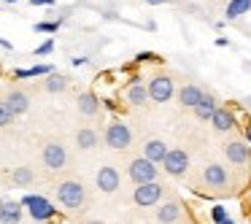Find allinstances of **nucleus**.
I'll return each mask as SVG.
<instances>
[{"label": "nucleus", "mask_w": 251, "mask_h": 224, "mask_svg": "<svg viewBox=\"0 0 251 224\" xmlns=\"http://www.w3.org/2000/svg\"><path fill=\"white\" fill-rule=\"evenodd\" d=\"M54 197L57 202H60L62 208H68V211H81V208H87L89 202V192L87 186H84L81 178H62L54 184Z\"/></svg>", "instance_id": "f257e3e1"}, {"label": "nucleus", "mask_w": 251, "mask_h": 224, "mask_svg": "<svg viewBox=\"0 0 251 224\" xmlns=\"http://www.w3.org/2000/svg\"><path fill=\"white\" fill-rule=\"evenodd\" d=\"M41 159H44V165L49 170H54V173L65 170L68 162H71V154H68L65 141H62V138H46L44 146H41Z\"/></svg>", "instance_id": "f03ea898"}, {"label": "nucleus", "mask_w": 251, "mask_h": 224, "mask_svg": "<svg viewBox=\"0 0 251 224\" xmlns=\"http://www.w3.org/2000/svg\"><path fill=\"white\" fill-rule=\"evenodd\" d=\"M103 143L108 149H114V151H127V149L132 146L130 124H125V122H119V119L108 122V127H105V132H103Z\"/></svg>", "instance_id": "7ed1b4c3"}, {"label": "nucleus", "mask_w": 251, "mask_h": 224, "mask_svg": "<svg viewBox=\"0 0 251 224\" xmlns=\"http://www.w3.org/2000/svg\"><path fill=\"white\" fill-rule=\"evenodd\" d=\"M127 178L132 181V184H149V181H159V168L157 162H151L149 157H135L127 162Z\"/></svg>", "instance_id": "20e7f679"}, {"label": "nucleus", "mask_w": 251, "mask_h": 224, "mask_svg": "<svg viewBox=\"0 0 251 224\" xmlns=\"http://www.w3.org/2000/svg\"><path fill=\"white\" fill-rule=\"evenodd\" d=\"M165 197V184L159 181H149V184H138L132 189V202L138 208H157Z\"/></svg>", "instance_id": "39448f33"}, {"label": "nucleus", "mask_w": 251, "mask_h": 224, "mask_svg": "<svg viewBox=\"0 0 251 224\" xmlns=\"http://www.w3.org/2000/svg\"><path fill=\"white\" fill-rule=\"evenodd\" d=\"M202 181L211 192H219V195H229V173L224 165L219 162H208L202 168Z\"/></svg>", "instance_id": "423d86ee"}, {"label": "nucleus", "mask_w": 251, "mask_h": 224, "mask_svg": "<svg viewBox=\"0 0 251 224\" xmlns=\"http://www.w3.org/2000/svg\"><path fill=\"white\" fill-rule=\"evenodd\" d=\"M149 95H151L154 103H170V98L176 95V81L173 76H168V73H154L151 78H149Z\"/></svg>", "instance_id": "0eeeda50"}, {"label": "nucleus", "mask_w": 251, "mask_h": 224, "mask_svg": "<svg viewBox=\"0 0 251 224\" xmlns=\"http://www.w3.org/2000/svg\"><path fill=\"white\" fill-rule=\"evenodd\" d=\"M181 216H184V205H181L178 197H168V200L159 202L157 211H154L157 224H178Z\"/></svg>", "instance_id": "6e6552de"}, {"label": "nucleus", "mask_w": 251, "mask_h": 224, "mask_svg": "<svg viewBox=\"0 0 251 224\" xmlns=\"http://www.w3.org/2000/svg\"><path fill=\"white\" fill-rule=\"evenodd\" d=\"M162 165H165L162 170L170 178H181V175H186V170H189V154H186L184 149H170Z\"/></svg>", "instance_id": "1a4fd4ad"}, {"label": "nucleus", "mask_w": 251, "mask_h": 224, "mask_svg": "<svg viewBox=\"0 0 251 224\" xmlns=\"http://www.w3.org/2000/svg\"><path fill=\"white\" fill-rule=\"evenodd\" d=\"M222 151H224V159H227L229 165H249V159H251V143L232 138V141H227L222 146Z\"/></svg>", "instance_id": "9d476101"}, {"label": "nucleus", "mask_w": 251, "mask_h": 224, "mask_svg": "<svg viewBox=\"0 0 251 224\" xmlns=\"http://www.w3.org/2000/svg\"><path fill=\"white\" fill-rule=\"evenodd\" d=\"M95 184H98V189L103 192V195H114L122 186V175L114 165H103V168L95 173Z\"/></svg>", "instance_id": "9b49d317"}, {"label": "nucleus", "mask_w": 251, "mask_h": 224, "mask_svg": "<svg viewBox=\"0 0 251 224\" xmlns=\"http://www.w3.org/2000/svg\"><path fill=\"white\" fill-rule=\"evenodd\" d=\"M3 105H8L14 116H22L30 111V95L22 92V89H8V92L3 95Z\"/></svg>", "instance_id": "f8f14e48"}, {"label": "nucleus", "mask_w": 251, "mask_h": 224, "mask_svg": "<svg viewBox=\"0 0 251 224\" xmlns=\"http://www.w3.org/2000/svg\"><path fill=\"white\" fill-rule=\"evenodd\" d=\"M168 143L162 141V138H146L143 141V157H149L151 162H157V165H162L165 162V157H168Z\"/></svg>", "instance_id": "ddd939ff"}, {"label": "nucleus", "mask_w": 251, "mask_h": 224, "mask_svg": "<svg viewBox=\"0 0 251 224\" xmlns=\"http://www.w3.org/2000/svg\"><path fill=\"white\" fill-rule=\"evenodd\" d=\"M73 143H76L78 151H92V149L100 146V135L92 127H78L76 135H73Z\"/></svg>", "instance_id": "4468645a"}, {"label": "nucleus", "mask_w": 251, "mask_h": 224, "mask_svg": "<svg viewBox=\"0 0 251 224\" xmlns=\"http://www.w3.org/2000/svg\"><path fill=\"white\" fill-rule=\"evenodd\" d=\"M22 200H3L0 202V224H19L22 222Z\"/></svg>", "instance_id": "2eb2a0df"}, {"label": "nucleus", "mask_w": 251, "mask_h": 224, "mask_svg": "<svg viewBox=\"0 0 251 224\" xmlns=\"http://www.w3.org/2000/svg\"><path fill=\"white\" fill-rule=\"evenodd\" d=\"M211 127L216 132H232L235 130V114L229 108H224V105H219L216 108V114H213V119H211Z\"/></svg>", "instance_id": "dca6fc26"}, {"label": "nucleus", "mask_w": 251, "mask_h": 224, "mask_svg": "<svg viewBox=\"0 0 251 224\" xmlns=\"http://www.w3.org/2000/svg\"><path fill=\"white\" fill-rule=\"evenodd\" d=\"M76 108L81 116H98L100 114V100L95 92H78L76 98Z\"/></svg>", "instance_id": "f3484780"}, {"label": "nucleus", "mask_w": 251, "mask_h": 224, "mask_svg": "<svg viewBox=\"0 0 251 224\" xmlns=\"http://www.w3.org/2000/svg\"><path fill=\"white\" fill-rule=\"evenodd\" d=\"M30 216H33V222H46V219H51V216H54V205H51V202L49 200H44V197H38V195H35L33 197V202H30Z\"/></svg>", "instance_id": "a211bd4d"}, {"label": "nucleus", "mask_w": 251, "mask_h": 224, "mask_svg": "<svg viewBox=\"0 0 251 224\" xmlns=\"http://www.w3.org/2000/svg\"><path fill=\"white\" fill-rule=\"evenodd\" d=\"M125 98H127V103H130V105H135V108H138V105L149 103L151 95H149V87H143V81H135V84H127Z\"/></svg>", "instance_id": "6ab92c4d"}, {"label": "nucleus", "mask_w": 251, "mask_h": 224, "mask_svg": "<svg viewBox=\"0 0 251 224\" xmlns=\"http://www.w3.org/2000/svg\"><path fill=\"white\" fill-rule=\"evenodd\" d=\"M202 98H205V92H202L197 84H186V87H181V92H178V103L184 105V108H195Z\"/></svg>", "instance_id": "aec40b11"}, {"label": "nucleus", "mask_w": 251, "mask_h": 224, "mask_svg": "<svg viewBox=\"0 0 251 224\" xmlns=\"http://www.w3.org/2000/svg\"><path fill=\"white\" fill-rule=\"evenodd\" d=\"M216 108H219V105H216V98H213V95L208 92L205 98H202L192 111H195V116H197L200 122H211V119H213V114H216Z\"/></svg>", "instance_id": "412c9836"}, {"label": "nucleus", "mask_w": 251, "mask_h": 224, "mask_svg": "<svg viewBox=\"0 0 251 224\" xmlns=\"http://www.w3.org/2000/svg\"><path fill=\"white\" fill-rule=\"evenodd\" d=\"M54 73V65H33V68H17L14 71V78L17 81H25V78H35V76H49Z\"/></svg>", "instance_id": "4be33fe9"}, {"label": "nucleus", "mask_w": 251, "mask_h": 224, "mask_svg": "<svg viewBox=\"0 0 251 224\" xmlns=\"http://www.w3.org/2000/svg\"><path fill=\"white\" fill-rule=\"evenodd\" d=\"M44 89H46V92H51V95L65 92V89H68V76H62V73H49L46 81H44Z\"/></svg>", "instance_id": "5701e85b"}, {"label": "nucleus", "mask_w": 251, "mask_h": 224, "mask_svg": "<svg viewBox=\"0 0 251 224\" xmlns=\"http://www.w3.org/2000/svg\"><path fill=\"white\" fill-rule=\"evenodd\" d=\"M249 11H251V0H229L224 17H227V22H229V19H238V17H243V14H249Z\"/></svg>", "instance_id": "b1692460"}, {"label": "nucleus", "mask_w": 251, "mask_h": 224, "mask_svg": "<svg viewBox=\"0 0 251 224\" xmlns=\"http://www.w3.org/2000/svg\"><path fill=\"white\" fill-rule=\"evenodd\" d=\"M11 181L17 186H33L35 184V173H33V168H14L11 170Z\"/></svg>", "instance_id": "393cba45"}, {"label": "nucleus", "mask_w": 251, "mask_h": 224, "mask_svg": "<svg viewBox=\"0 0 251 224\" xmlns=\"http://www.w3.org/2000/svg\"><path fill=\"white\" fill-rule=\"evenodd\" d=\"M65 25V19H57V22H35V33H44V35H54L57 30Z\"/></svg>", "instance_id": "a878e982"}, {"label": "nucleus", "mask_w": 251, "mask_h": 224, "mask_svg": "<svg viewBox=\"0 0 251 224\" xmlns=\"http://www.w3.org/2000/svg\"><path fill=\"white\" fill-rule=\"evenodd\" d=\"M135 62H138V65H143V62H162V57L154 54V51H138Z\"/></svg>", "instance_id": "bb28decb"}, {"label": "nucleus", "mask_w": 251, "mask_h": 224, "mask_svg": "<svg viewBox=\"0 0 251 224\" xmlns=\"http://www.w3.org/2000/svg\"><path fill=\"white\" fill-rule=\"evenodd\" d=\"M51 51H54V38H46L41 46H35V57H46Z\"/></svg>", "instance_id": "cd10ccee"}, {"label": "nucleus", "mask_w": 251, "mask_h": 224, "mask_svg": "<svg viewBox=\"0 0 251 224\" xmlns=\"http://www.w3.org/2000/svg\"><path fill=\"white\" fill-rule=\"evenodd\" d=\"M11 122H14V114H11V108L0 103V127H11Z\"/></svg>", "instance_id": "c85d7f7f"}, {"label": "nucleus", "mask_w": 251, "mask_h": 224, "mask_svg": "<svg viewBox=\"0 0 251 224\" xmlns=\"http://www.w3.org/2000/svg\"><path fill=\"white\" fill-rule=\"evenodd\" d=\"M211 219H213V224H219V222H224V219H229L227 208H224V205H213V208H211Z\"/></svg>", "instance_id": "c756f323"}, {"label": "nucleus", "mask_w": 251, "mask_h": 224, "mask_svg": "<svg viewBox=\"0 0 251 224\" xmlns=\"http://www.w3.org/2000/svg\"><path fill=\"white\" fill-rule=\"evenodd\" d=\"M87 62H89V57H84V54L81 57H71V65L73 68H81V65H87Z\"/></svg>", "instance_id": "7c9ffc66"}, {"label": "nucleus", "mask_w": 251, "mask_h": 224, "mask_svg": "<svg viewBox=\"0 0 251 224\" xmlns=\"http://www.w3.org/2000/svg\"><path fill=\"white\" fill-rule=\"evenodd\" d=\"M0 49H3V51H14V46H11V41H8V38H0Z\"/></svg>", "instance_id": "2f4dec72"}, {"label": "nucleus", "mask_w": 251, "mask_h": 224, "mask_svg": "<svg viewBox=\"0 0 251 224\" xmlns=\"http://www.w3.org/2000/svg\"><path fill=\"white\" fill-rule=\"evenodd\" d=\"M30 3H33V6H54L57 0H30Z\"/></svg>", "instance_id": "473e14b6"}, {"label": "nucleus", "mask_w": 251, "mask_h": 224, "mask_svg": "<svg viewBox=\"0 0 251 224\" xmlns=\"http://www.w3.org/2000/svg\"><path fill=\"white\" fill-rule=\"evenodd\" d=\"M149 6H165V3H173V0H146Z\"/></svg>", "instance_id": "72a5a7b5"}, {"label": "nucleus", "mask_w": 251, "mask_h": 224, "mask_svg": "<svg viewBox=\"0 0 251 224\" xmlns=\"http://www.w3.org/2000/svg\"><path fill=\"white\" fill-rule=\"evenodd\" d=\"M216 46H219V49H227L229 41H227V38H216Z\"/></svg>", "instance_id": "f704fd0d"}, {"label": "nucleus", "mask_w": 251, "mask_h": 224, "mask_svg": "<svg viewBox=\"0 0 251 224\" xmlns=\"http://www.w3.org/2000/svg\"><path fill=\"white\" fill-rule=\"evenodd\" d=\"M84 224H105V222H100V219H89V222H84Z\"/></svg>", "instance_id": "c9c22d12"}, {"label": "nucleus", "mask_w": 251, "mask_h": 224, "mask_svg": "<svg viewBox=\"0 0 251 224\" xmlns=\"http://www.w3.org/2000/svg\"><path fill=\"white\" fill-rule=\"evenodd\" d=\"M219 224H235V222H232V219H224V222H219Z\"/></svg>", "instance_id": "e433bc0d"}, {"label": "nucleus", "mask_w": 251, "mask_h": 224, "mask_svg": "<svg viewBox=\"0 0 251 224\" xmlns=\"http://www.w3.org/2000/svg\"><path fill=\"white\" fill-rule=\"evenodd\" d=\"M3 3H6V6H11V3H19V0H3Z\"/></svg>", "instance_id": "4c0bfd02"}, {"label": "nucleus", "mask_w": 251, "mask_h": 224, "mask_svg": "<svg viewBox=\"0 0 251 224\" xmlns=\"http://www.w3.org/2000/svg\"><path fill=\"white\" fill-rule=\"evenodd\" d=\"M246 138H249V143H251V130H249V135H246Z\"/></svg>", "instance_id": "58836bf2"}]
</instances>
